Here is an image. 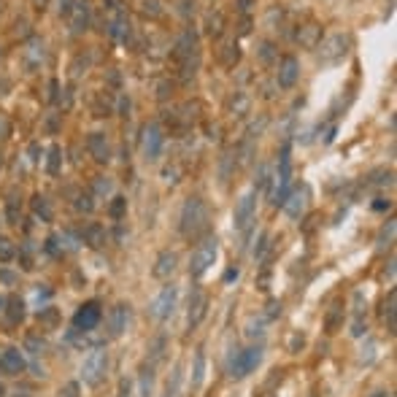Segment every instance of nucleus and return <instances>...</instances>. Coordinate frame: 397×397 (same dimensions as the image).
Here are the masks:
<instances>
[{"mask_svg": "<svg viewBox=\"0 0 397 397\" xmlns=\"http://www.w3.org/2000/svg\"><path fill=\"white\" fill-rule=\"evenodd\" d=\"M227 281H233V279H238V270H227V276H224Z\"/></svg>", "mask_w": 397, "mask_h": 397, "instance_id": "35", "label": "nucleus"}, {"mask_svg": "<svg viewBox=\"0 0 397 397\" xmlns=\"http://www.w3.org/2000/svg\"><path fill=\"white\" fill-rule=\"evenodd\" d=\"M206 314H208V295L203 292V289H192V295H189V316H187L189 330H195L197 324L206 319Z\"/></svg>", "mask_w": 397, "mask_h": 397, "instance_id": "8", "label": "nucleus"}, {"mask_svg": "<svg viewBox=\"0 0 397 397\" xmlns=\"http://www.w3.org/2000/svg\"><path fill=\"white\" fill-rule=\"evenodd\" d=\"M127 330V306H114L108 316V333L111 338H119V335Z\"/></svg>", "mask_w": 397, "mask_h": 397, "instance_id": "14", "label": "nucleus"}, {"mask_svg": "<svg viewBox=\"0 0 397 397\" xmlns=\"http://www.w3.org/2000/svg\"><path fill=\"white\" fill-rule=\"evenodd\" d=\"M176 300H178V289L170 284V287H165L160 295H157V300L151 303V316L154 319H160V322H165L170 314L176 311Z\"/></svg>", "mask_w": 397, "mask_h": 397, "instance_id": "6", "label": "nucleus"}, {"mask_svg": "<svg viewBox=\"0 0 397 397\" xmlns=\"http://www.w3.org/2000/svg\"><path fill=\"white\" fill-rule=\"evenodd\" d=\"M100 319H103L100 303L92 300V303H84V306L76 311L73 324H76V330H81V333H89V330H95L97 324H100Z\"/></svg>", "mask_w": 397, "mask_h": 397, "instance_id": "5", "label": "nucleus"}, {"mask_svg": "<svg viewBox=\"0 0 397 397\" xmlns=\"http://www.w3.org/2000/svg\"><path fill=\"white\" fill-rule=\"evenodd\" d=\"M216 254H219V243H216V238H203V243H197V249L192 251L189 276H195V279L206 276L208 268L216 262Z\"/></svg>", "mask_w": 397, "mask_h": 397, "instance_id": "2", "label": "nucleus"}, {"mask_svg": "<svg viewBox=\"0 0 397 397\" xmlns=\"http://www.w3.org/2000/svg\"><path fill=\"white\" fill-rule=\"evenodd\" d=\"M0 257H3V260H8V257H11V249H8V241H0Z\"/></svg>", "mask_w": 397, "mask_h": 397, "instance_id": "32", "label": "nucleus"}, {"mask_svg": "<svg viewBox=\"0 0 397 397\" xmlns=\"http://www.w3.org/2000/svg\"><path fill=\"white\" fill-rule=\"evenodd\" d=\"M268 316H270V319L281 316V303H279V300H270V303H268Z\"/></svg>", "mask_w": 397, "mask_h": 397, "instance_id": "30", "label": "nucleus"}, {"mask_svg": "<svg viewBox=\"0 0 397 397\" xmlns=\"http://www.w3.org/2000/svg\"><path fill=\"white\" fill-rule=\"evenodd\" d=\"M365 306H368L365 295H362V292H354V322H352V335H357V338L365 333V311H368Z\"/></svg>", "mask_w": 397, "mask_h": 397, "instance_id": "15", "label": "nucleus"}, {"mask_svg": "<svg viewBox=\"0 0 397 397\" xmlns=\"http://www.w3.org/2000/svg\"><path fill=\"white\" fill-rule=\"evenodd\" d=\"M87 238H89L92 246H100V243H103V230L97 227V224H92V227L87 230Z\"/></svg>", "mask_w": 397, "mask_h": 397, "instance_id": "26", "label": "nucleus"}, {"mask_svg": "<svg viewBox=\"0 0 397 397\" xmlns=\"http://www.w3.org/2000/svg\"><path fill=\"white\" fill-rule=\"evenodd\" d=\"M392 241H395V219H389L387 227H384L381 235H379V246H381V249H384V246H392Z\"/></svg>", "mask_w": 397, "mask_h": 397, "instance_id": "24", "label": "nucleus"}, {"mask_svg": "<svg viewBox=\"0 0 397 397\" xmlns=\"http://www.w3.org/2000/svg\"><path fill=\"white\" fill-rule=\"evenodd\" d=\"M0 397H3V387H0Z\"/></svg>", "mask_w": 397, "mask_h": 397, "instance_id": "37", "label": "nucleus"}, {"mask_svg": "<svg viewBox=\"0 0 397 397\" xmlns=\"http://www.w3.org/2000/svg\"><path fill=\"white\" fill-rule=\"evenodd\" d=\"M8 314H11V322H22V316H24V311H22V303L19 300H11L8 303Z\"/></svg>", "mask_w": 397, "mask_h": 397, "instance_id": "25", "label": "nucleus"}, {"mask_svg": "<svg viewBox=\"0 0 397 397\" xmlns=\"http://www.w3.org/2000/svg\"><path fill=\"white\" fill-rule=\"evenodd\" d=\"M324 327H327V333H338L343 327V303H333V308L327 311V319H324Z\"/></svg>", "mask_w": 397, "mask_h": 397, "instance_id": "20", "label": "nucleus"}, {"mask_svg": "<svg viewBox=\"0 0 397 397\" xmlns=\"http://www.w3.org/2000/svg\"><path fill=\"white\" fill-rule=\"evenodd\" d=\"M322 41V27L319 24H306V27H300V32H297V43L306 46V49H316V43Z\"/></svg>", "mask_w": 397, "mask_h": 397, "instance_id": "17", "label": "nucleus"}, {"mask_svg": "<svg viewBox=\"0 0 397 397\" xmlns=\"http://www.w3.org/2000/svg\"><path fill=\"white\" fill-rule=\"evenodd\" d=\"M105 370H108V354H105L103 349H95V352H89L81 362V379L87 381L89 387H95V384L103 381Z\"/></svg>", "mask_w": 397, "mask_h": 397, "instance_id": "3", "label": "nucleus"}, {"mask_svg": "<svg viewBox=\"0 0 397 397\" xmlns=\"http://www.w3.org/2000/svg\"><path fill=\"white\" fill-rule=\"evenodd\" d=\"M176 262H178V257L173 254V251H162L160 257H157V262H154V279H168L170 273L176 270Z\"/></svg>", "mask_w": 397, "mask_h": 397, "instance_id": "16", "label": "nucleus"}, {"mask_svg": "<svg viewBox=\"0 0 397 397\" xmlns=\"http://www.w3.org/2000/svg\"><path fill=\"white\" fill-rule=\"evenodd\" d=\"M395 306H397V295L395 292H389V297L384 300V319H389V330L395 333V327H397V322H395Z\"/></svg>", "mask_w": 397, "mask_h": 397, "instance_id": "22", "label": "nucleus"}, {"mask_svg": "<svg viewBox=\"0 0 397 397\" xmlns=\"http://www.w3.org/2000/svg\"><path fill=\"white\" fill-rule=\"evenodd\" d=\"M208 230V208L200 197H189L181 211V233L187 238H200Z\"/></svg>", "mask_w": 397, "mask_h": 397, "instance_id": "1", "label": "nucleus"}, {"mask_svg": "<svg viewBox=\"0 0 397 397\" xmlns=\"http://www.w3.org/2000/svg\"><path fill=\"white\" fill-rule=\"evenodd\" d=\"M289 181H292V160H289V149L284 146V151H281V165H279V189H276V195H273V203H276V206L287 200V195H289Z\"/></svg>", "mask_w": 397, "mask_h": 397, "instance_id": "7", "label": "nucleus"}, {"mask_svg": "<svg viewBox=\"0 0 397 397\" xmlns=\"http://www.w3.org/2000/svg\"><path fill=\"white\" fill-rule=\"evenodd\" d=\"M122 211H124V197H116V203H114V208H111V214H114L116 219H119V216H122Z\"/></svg>", "mask_w": 397, "mask_h": 397, "instance_id": "31", "label": "nucleus"}, {"mask_svg": "<svg viewBox=\"0 0 397 397\" xmlns=\"http://www.w3.org/2000/svg\"><path fill=\"white\" fill-rule=\"evenodd\" d=\"M206 381V352L197 349L195 352V365H192V389H200Z\"/></svg>", "mask_w": 397, "mask_h": 397, "instance_id": "18", "label": "nucleus"}, {"mask_svg": "<svg viewBox=\"0 0 397 397\" xmlns=\"http://www.w3.org/2000/svg\"><path fill=\"white\" fill-rule=\"evenodd\" d=\"M346 46H349V38H346V35H333L327 43H324L322 59H327V62H333V59H341V57L349 51Z\"/></svg>", "mask_w": 397, "mask_h": 397, "instance_id": "12", "label": "nucleus"}, {"mask_svg": "<svg viewBox=\"0 0 397 397\" xmlns=\"http://www.w3.org/2000/svg\"><path fill=\"white\" fill-rule=\"evenodd\" d=\"M230 108H233L238 116H243V114L249 111V97L243 95V92H235V97L230 100Z\"/></svg>", "mask_w": 397, "mask_h": 397, "instance_id": "23", "label": "nucleus"}, {"mask_svg": "<svg viewBox=\"0 0 397 397\" xmlns=\"http://www.w3.org/2000/svg\"><path fill=\"white\" fill-rule=\"evenodd\" d=\"M281 206H284V211H287L292 219H297V216L306 211V206H308V189H306V187H303V189H295L292 195H289L287 200L281 203Z\"/></svg>", "mask_w": 397, "mask_h": 397, "instance_id": "10", "label": "nucleus"}, {"mask_svg": "<svg viewBox=\"0 0 397 397\" xmlns=\"http://www.w3.org/2000/svg\"><path fill=\"white\" fill-rule=\"evenodd\" d=\"M235 227L238 230H243L246 233L249 230V224H251V219H254V192H246V195L238 200V206H235Z\"/></svg>", "mask_w": 397, "mask_h": 397, "instance_id": "9", "label": "nucleus"}, {"mask_svg": "<svg viewBox=\"0 0 397 397\" xmlns=\"http://www.w3.org/2000/svg\"><path fill=\"white\" fill-rule=\"evenodd\" d=\"M3 368L8 370L11 376L22 373V370H24V357L19 354V349H5V352H3Z\"/></svg>", "mask_w": 397, "mask_h": 397, "instance_id": "19", "label": "nucleus"}, {"mask_svg": "<svg viewBox=\"0 0 397 397\" xmlns=\"http://www.w3.org/2000/svg\"><path fill=\"white\" fill-rule=\"evenodd\" d=\"M303 346H306V338H303L300 333H295V338H292V346H289V352H292V354H297Z\"/></svg>", "mask_w": 397, "mask_h": 397, "instance_id": "29", "label": "nucleus"}, {"mask_svg": "<svg viewBox=\"0 0 397 397\" xmlns=\"http://www.w3.org/2000/svg\"><path fill=\"white\" fill-rule=\"evenodd\" d=\"M162 346H165V341H162V338H157L154 343H151V357H154V362H157V360H162Z\"/></svg>", "mask_w": 397, "mask_h": 397, "instance_id": "28", "label": "nucleus"}, {"mask_svg": "<svg viewBox=\"0 0 397 397\" xmlns=\"http://www.w3.org/2000/svg\"><path fill=\"white\" fill-rule=\"evenodd\" d=\"M119 397H130V384L127 381L119 384Z\"/></svg>", "mask_w": 397, "mask_h": 397, "instance_id": "34", "label": "nucleus"}, {"mask_svg": "<svg viewBox=\"0 0 397 397\" xmlns=\"http://www.w3.org/2000/svg\"><path fill=\"white\" fill-rule=\"evenodd\" d=\"M89 149H92V154H95L97 162L108 160V141H105V135H100V132H95V135L89 138Z\"/></svg>", "mask_w": 397, "mask_h": 397, "instance_id": "21", "label": "nucleus"}, {"mask_svg": "<svg viewBox=\"0 0 397 397\" xmlns=\"http://www.w3.org/2000/svg\"><path fill=\"white\" fill-rule=\"evenodd\" d=\"M370 397H389V395H387V392H373Z\"/></svg>", "mask_w": 397, "mask_h": 397, "instance_id": "36", "label": "nucleus"}, {"mask_svg": "<svg viewBox=\"0 0 397 397\" xmlns=\"http://www.w3.org/2000/svg\"><path fill=\"white\" fill-rule=\"evenodd\" d=\"M246 327H249V330H246V335H249V338H257V335H262V333H265V330H262V324H260V322H254V319H249V324H246Z\"/></svg>", "mask_w": 397, "mask_h": 397, "instance_id": "27", "label": "nucleus"}, {"mask_svg": "<svg viewBox=\"0 0 397 397\" xmlns=\"http://www.w3.org/2000/svg\"><path fill=\"white\" fill-rule=\"evenodd\" d=\"M143 151H146L149 160H157L162 151V130L157 127V124H151L146 130V138H143Z\"/></svg>", "mask_w": 397, "mask_h": 397, "instance_id": "13", "label": "nucleus"}, {"mask_svg": "<svg viewBox=\"0 0 397 397\" xmlns=\"http://www.w3.org/2000/svg\"><path fill=\"white\" fill-rule=\"evenodd\" d=\"M76 392H78V387H76V384H68V387H65V395H62V397H78Z\"/></svg>", "mask_w": 397, "mask_h": 397, "instance_id": "33", "label": "nucleus"}, {"mask_svg": "<svg viewBox=\"0 0 397 397\" xmlns=\"http://www.w3.org/2000/svg\"><path fill=\"white\" fill-rule=\"evenodd\" d=\"M300 78V65L295 57H284L279 65V84L281 87H295V81Z\"/></svg>", "mask_w": 397, "mask_h": 397, "instance_id": "11", "label": "nucleus"}, {"mask_svg": "<svg viewBox=\"0 0 397 397\" xmlns=\"http://www.w3.org/2000/svg\"><path fill=\"white\" fill-rule=\"evenodd\" d=\"M262 362V349L260 346H249L243 352L235 354V360L230 362V376L233 379H246L249 373H254Z\"/></svg>", "mask_w": 397, "mask_h": 397, "instance_id": "4", "label": "nucleus"}]
</instances>
